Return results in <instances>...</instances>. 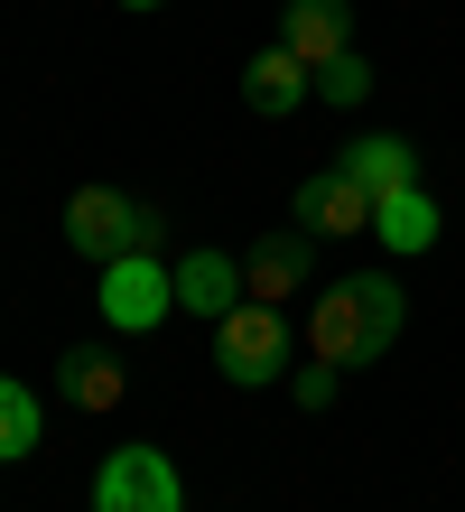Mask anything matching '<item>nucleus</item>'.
Here are the masks:
<instances>
[{"label": "nucleus", "instance_id": "nucleus-1", "mask_svg": "<svg viewBox=\"0 0 465 512\" xmlns=\"http://www.w3.org/2000/svg\"><path fill=\"white\" fill-rule=\"evenodd\" d=\"M400 317H410V298H400L391 270H354V280L317 289V308H307V345H317V364L354 373V364H382L400 345Z\"/></svg>", "mask_w": 465, "mask_h": 512}, {"label": "nucleus", "instance_id": "nucleus-2", "mask_svg": "<svg viewBox=\"0 0 465 512\" xmlns=\"http://www.w3.org/2000/svg\"><path fill=\"white\" fill-rule=\"evenodd\" d=\"M66 243L103 270L121 252H149V243H159V215H149L140 196H121V187H75L66 196Z\"/></svg>", "mask_w": 465, "mask_h": 512}, {"label": "nucleus", "instance_id": "nucleus-3", "mask_svg": "<svg viewBox=\"0 0 465 512\" xmlns=\"http://www.w3.org/2000/svg\"><path fill=\"white\" fill-rule=\"evenodd\" d=\"M93 308H103V326H121V336L168 326V308H177V261H159V252H121V261H103Z\"/></svg>", "mask_w": 465, "mask_h": 512}, {"label": "nucleus", "instance_id": "nucleus-4", "mask_svg": "<svg viewBox=\"0 0 465 512\" xmlns=\"http://www.w3.org/2000/svg\"><path fill=\"white\" fill-rule=\"evenodd\" d=\"M93 512H186L177 457L168 447H112V457L93 466Z\"/></svg>", "mask_w": 465, "mask_h": 512}, {"label": "nucleus", "instance_id": "nucleus-5", "mask_svg": "<svg viewBox=\"0 0 465 512\" xmlns=\"http://www.w3.org/2000/svg\"><path fill=\"white\" fill-rule=\"evenodd\" d=\"M279 364H289V317L261 308V298H242V308L214 326V373L261 391V382H279Z\"/></svg>", "mask_w": 465, "mask_h": 512}, {"label": "nucleus", "instance_id": "nucleus-6", "mask_svg": "<svg viewBox=\"0 0 465 512\" xmlns=\"http://www.w3.org/2000/svg\"><path fill=\"white\" fill-rule=\"evenodd\" d=\"M298 233H372V187L335 159L317 177H298Z\"/></svg>", "mask_w": 465, "mask_h": 512}, {"label": "nucleus", "instance_id": "nucleus-7", "mask_svg": "<svg viewBox=\"0 0 465 512\" xmlns=\"http://www.w3.org/2000/svg\"><path fill=\"white\" fill-rule=\"evenodd\" d=\"M242 298H252V289H242V261H233V252H205V243H196V252H177V308H186V317L224 326Z\"/></svg>", "mask_w": 465, "mask_h": 512}, {"label": "nucleus", "instance_id": "nucleus-8", "mask_svg": "<svg viewBox=\"0 0 465 512\" xmlns=\"http://www.w3.org/2000/svg\"><path fill=\"white\" fill-rule=\"evenodd\" d=\"M279 47L326 66V56L354 47V0H279Z\"/></svg>", "mask_w": 465, "mask_h": 512}, {"label": "nucleus", "instance_id": "nucleus-9", "mask_svg": "<svg viewBox=\"0 0 465 512\" xmlns=\"http://www.w3.org/2000/svg\"><path fill=\"white\" fill-rule=\"evenodd\" d=\"M307 94H317V66H307V56H289V47H261L252 66H242V103H252L261 122H279V112H298Z\"/></svg>", "mask_w": 465, "mask_h": 512}, {"label": "nucleus", "instance_id": "nucleus-10", "mask_svg": "<svg viewBox=\"0 0 465 512\" xmlns=\"http://www.w3.org/2000/svg\"><path fill=\"white\" fill-rule=\"evenodd\" d=\"M307 270H317L307 233H261L252 261H242V289H252L261 308H279V298H298V289H307Z\"/></svg>", "mask_w": 465, "mask_h": 512}, {"label": "nucleus", "instance_id": "nucleus-11", "mask_svg": "<svg viewBox=\"0 0 465 512\" xmlns=\"http://www.w3.org/2000/svg\"><path fill=\"white\" fill-rule=\"evenodd\" d=\"M345 168L372 187V205H382V196H400V187H419V149L400 140V131H372V140H354V149H345Z\"/></svg>", "mask_w": 465, "mask_h": 512}, {"label": "nucleus", "instance_id": "nucleus-12", "mask_svg": "<svg viewBox=\"0 0 465 512\" xmlns=\"http://www.w3.org/2000/svg\"><path fill=\"white\" fill-rule=\"evenodd\" d=\"M372 233H382V252H428L438 243V205H428V187H400L372 205Z\"/></svg>", "mask_w": 465, "mask_h": 512}, {"label": "nucleus", "instance_id": "nucleus-13", "mask_svg": "<svg viewBox=\"0 0 465 512\" xmlns=\"http://www.w3.org/2000/svg\"><path fill=\"white\" fill-rule=\"evenodd\" d=\"M56 391H66L75 410H112L121 401V364H112L103 345H75L66 364H56Z\"/></svg>", "mask_w": 465, "mask_h": 512}, {"label": "nucleus", "instance_id": "nucleus-14", "mask_svg": "<svg viewBox=\"0 0 465 512\" xmlns=\"http://www.w3.org/2000/svg\"><path fill=\"white\" fill-rule=\"evenodd\" d=\"M38 391H28L19 373H0V466H19V457H38Z\"/></svg>", "mask_w": 465, "mask_h": 512}, {"label": "nucleus", "instance_id": "nucleus-15", "mask_svg": "<svg viewBox=\"0 0 465 512\" xmlns=\"http://www.w3.org/2000/svg\"><path fill=\"white\" fill-rule=\"evenodd\" d=\"M363 94H372V66H363L354 47H345V56H326V66H317V103H345V112H354Z\"/></svg>", "mask_w": 465, "mask_h": 512}, {"label": "nucleus", "instance_id": "nucleus-16", "mask_svg": "<svg viewBox=\"0 0 465 512\" xmlns=\"http://www.w3.org/2000/svg\"><path fill=\"white\" fill-rule=\"evenodd\" d=\"M298 401H307V410H326V401H335V364H317V373H298Z\"/></svg>", "mask_w": 465, "mask_h": 512}, {"label": "nucleus", "instance_id": "nucleus-17", "mask_svg": "<svg viewBox=\"0 0 465 512\" xmlns=\"http://www.w3.org/2000/svg\"><path fill=\"white\" fill-rule=\"evenodd\" d=\"M121 10H159V0H121Z\"/></svg>", "mask_w": 465, "mask_h": 512}]
</instances>
